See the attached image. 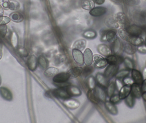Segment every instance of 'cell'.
<instances>
[{
  "label": "cell",
  "mask_w": 146,
  "mask_h": 123,
  "mask_svg": "<svg viewBox=\"0 0 146 123\" xmlns=\"http://www.w3.org/2000/svg\"><path fill=\"white\" fill-rule=\"evenodd\" d=\"M70 79V76L68 73L67 72H61L58 73L53 77V81L56 84L60 86L64 85V86L66 87L68 84L67 85V82Z\"/></svg>",
  "instance_id": "6da1fadb"
},
{
  "label": "cell",
  "mask_w": 146,
  "mask_h": 123,
  "mask_svg": "<svg viewBox=\"0 0 146 123\" xmlns=\"http://www.w3.org/2000/svg\"><path fill=\"white\" fill-rule=\"evenodd\" d=\"M51 93L54 97L66 100L70 98L71 96L68 92L67 91L65 87H60L56 89L52 90Z\"/></svg>",
  "instance_id": "7a4b0ae2"
},
{
  "label": "cell",
  "mask_w": 146,
  "mask_h": 123,
  "mask_svg": "<svg viewBox=\"0 0 146 123\" xmlns=\"http://www.w3.org/2000/svg\"><path fill=\"white\" fill-rule=\"evenodd\" d=\"M118 66L117 65H110L109 64L104 72L105 76L110 80L115 76L118 70Z\"/></svg>",
  "instance_id": "3957f363"
},
{
  "label": "cell",
  "mask_w": 146,
  "mask_h": 123,
  "mask_svg": "<svg viewBox=\"0 0 146 123\" xmlns=\"http://www.w3.org/2000/svg\"><path fill=\"white\" fill-rule=\"evenodd\" d=\"M94 90L97 97L100 101L103 102H105L106 101L107 95L106 92L104 89V87L99 85H97Z\"/></svg>",
  "instance_id": "277c9868"
},
{
  "label": "cell",
  "mask_w": 146,
  "mask_h": 123,
  "mask_svg": "<svg viewBox=\"0 0 146 123\" xmlns=\"http://www.w3.org/2000/svg\"><path fill=\"white\" fill-rule=\"evenodd\" d=\"M93 62L95 66L99 68H104L107 64L106 59L99 55H95L94 56Z\"/></svg>",
  "instance_id": "5b68a950"
},
{
  "label": "cell",
  "mask_w": 146,
  "mask_h": 123,
  "mask_svg": "<svg viewBox=\"0 0 146 123\" xmlns=\"http://www.w3.org/2000/svg\"><path fill=\"white\" fill-rule=\"evenodd\" d=\"M27 63L28 69L31 71H34L37 67L38 58L34 55H31L27 59Z\"/></svg>",
  "instance_id": "8992f818"
},
{
  "label": "cell",
  "mask_w": 146,
  "mask_h": 123,
  "mask_svg": "<svg viewBox=\"0 0 146 123\" xmlns=\"http://www.w3.org/2000/svg\"><path fill=\"white\" fill-rule=\"evenodd\" d=\"M72 56L74 60L76 63L82 65L84 63L83 55L81 51L76 49H73Z\"/></svg>",
  "instance_id": "52a82bcc"
},
{
  "label": "cell",
  "mask_w": 146,
  "mask_h": 123,
  "mask_svg": "<svg viewBox=\"0 0 146 123\" xmlns=\"http://www.w3.org/2000/svg\"><path fill=\"white\" fill-rule=\"evenodd\" d=\"M63 104L66 107L72 110L77 109L80 104L78 100L70 98L65 100L63 101Z\"/></svg>",
  "instance_id": "ba28073f"
},
{
  "label": "cell",
  "mask_w": 146,
  "mask_h": 123,
  "mask_svg": "<svg viewBox=\"0 0 146 123\" xmlns=\"http://www.w3.org/2000/svg\"><path fill=\"white\" fill-rule=\"evenodd\" d=\"M96 81L98 85L104 88L107 87L109 84V80L107 79L104 74L98 73L96 76Z\"/></svg>",
  "instance_id": "9c48e42d"
},
{
  "label": "cell",
  "mask_w": 146,
  "mask_h": 123,
  "mask_svg": "<svg viewBox=\"0 0 146 123\" xmlns=\"http://www.w3.org/2000/svg\"><path fill=\"white\" fill-rule=\"evenodd\" d=\"M107 11V9L104 7H98L90 10L89 13L94 17H99L105 14Z\"/></svg>",
  "instance_id": "30bf717a"
},
{
  "label": "cell",
  "mask_w": 146,
  "mask_h": 123,
  "mask_svg": "<svg viewBox=\"0 0 146 123\" xmlns=\"http://www.w3.org/2000/svg\"><path fill=\"white\" fill-rule=\"evenodd\" d=\"M93 55L90 49H87L83 54L84 62L86 65H91L93 62Z\"/></svg>",
  "instance_id": "8fae6325"
},
{
  "label": "cell",
  "mask_w": 146,
  "mask_h": 123,
  "mask_svg": "<svg viewBox=\"0 0 146 123\" xmlns=\"http://www.w3.org/2000/svg\"><path fill=\"white\" fill-rule=\"evenodd\" d=\"M0 95L5 100L11 101L13 99V95L11 91L5 87H0Z\"/></svg>",
  "instance_id": "7c38bea8"
},
{
  "label": "cell",
  "mask_w": 146,
  "mask_h": 123,
  "mask_svg": "<svg viewBox=\"0 0 146 123\" xmlns=\"http://www.w3.org/2000/svg\"><path fill=\"white\" fill-rule=\"evenodd\" d=\"M127 30L130 35L137 37H141L143 32L142 28L136 25L130 26L128 27Z\"/></svg>",
  "instance_id": "4fadbf2b"
},
{
  "label": "cell",
  "mask_w": 146,
  "mask_h": 123,
  "mask_svg": "<svg viewBox=\"0 0 146 123\" xmlns=\"http://www.w3.org/2000/svg\"><path fill=\"white\" fill-rule=\"evenodd\" d=\"M107 64L110 65H117L120 64L122 62L121 58L117 55H111L106 58Z\"/></svg>",
  "instance_id": "5bb4252c"
},
{
  "label": "cell",
  "mask_w": 146,
  "mask_h": 123,
  "mask_svg": "<svg viewBox=\"0 0 146 123\" xmlns=\"http://www.w3.org/2000/svg\"><path fill=\"white\" fill-rule=\"evenodd\" d=\"M98 51L104 56L107 57L112 55V51L110 47L105 44L100 45L98 46Z\"/></svg>",
  "instance_id": "9a60e30c"
},
{
  "label": "cell",
  "mask_w": 146,
  "mask_h": 123,
  "mask_svg": "<svg viewBox=\"0 0 146 123\" xmlns=\"http://www.w3.org/2000/svg\"><path fill=\"white\" fill-rule=\"evenodd\" d=\"M66 88L71 97L79 96L81 94L80 89L76 86L69 85L67 86Z\"/></svg>",
  "instance_id": "2e32d148"
},
{
  "label": "cell",
  "mask_w": 146,
  "mask_h": 123,
  "mask_svg": "<svg viewBox=\"0 0 146 123\" xmlns=\"http://www.w3.org/2000/svg\"><path fill=\"white\" fill-rule=\"evenodd\" d=\"M114 19L118 24H120L122 25H126L127 24L128 20L127 16L123 12H118L115 14L114 16Z\"/></svg>",
  "instance_id": "e0dca14e"
},
{
  "label": "cell",
  "mask_w": 146,
  "mask_h": 123,
  "mask_svg": "<svg viewBox=\"0 0 146 123\" xmlns=\"http://www.w3.org/2000/svg\"><path fill=\"white\" fill-rule=\"evenodd\" d=\"M132 78L135 83L140 85L142 84L144 78L140 72L137 70L133 69L132 70Z\"/></svg>",
  "instance_id": "ac0fdd59"
},
{
  "label": "cell",
  "mask_w": 146,
  "mask_h": 123,
  "mask_svg": "<svg viewBox=\"0 0 146 123\" xmlns=\"http://www.w3.org/2000/svg\"><path fill=\"white\" fill-rule=\"evenodd\" d=\"M131 86L125 85L121 88L118 94L120 99H124L130 94L131 92Z\"/></svg>",
  "instance_id": "d6986e66"
},
{
  "label": "cell",
  "mask_w": 146,
  "mask_h": 123,
  "mask_svg": "<svg viewBox=\"0 0 146 123\" xmlns=\"http://www.w3.org/2000/svg\"><path fill=\"white\" fill-rule=\"evenodd\" d=\"M131 94L134 98H139L141 97L142 92L139 84L134 83L131 86Z\"/></svg>",
  "instance_id": "ffe728a7"
},
{
  "label": "cell",
  "mask_w": 146,
  "mask_h": 123,
  "mask_svg": "<svg viewBox=\"0 0 146 123\" xmlns=\"http://www.w3.org/2000/svg\"><path fill=\"white\" fill-rule=\"evenodd\" d=\"M127 42L135 47L136 46L138 47V46L144 44L145 41H144V39L141 37L131 35Z\"/></svg>",
  "instance_id": "44dd1931"
},
{
  "label": "cell",
  "mask_w": 146,
  "mask_h": 123,
  "mask_svg": "<svg viewBox=\"0 0 146 123\" xmlns=\"http://www.w3.org/2000/svg\"><path fill=\"white\" fill-rule=\"evenodd\" d=\"M82 68L80 67H75L69 70L67 73L70 76V79H74L80 76L82 73Z\"/></svg>",
  "instance_id": "7402d4cb"
},
{
  "label": "cell",
  "mask_w": 146,
  "mask_h": 123,
  "mask_svg": "<svg viewBox=\"0 0 146 123\" xmlns=\"http://www.w3.org/2000/svg\"><path fill=\"white\" fill-rule=\"evenodd\" d=\"M105 23L108 27L111 29H117L119 27L118 23L114 18L112 17H109L106 18L105 21Z\"/></svg>",
  "instance_id": "603a6c76"
},
{
  "label": "cell",
  "mask_w": 146,
  "mask_h": 123,
  "mask_svg": "<svg viewBox=\"0 0 146 123\" xmlns=\"http://www.w3.org/2000/svg\"><path fill=\"white\" fill-rule=\"evenodd\" d=\"M87 97L88 100L93 104H97L100 102L97 97L94 89H89L87 92Z\"/></svg>",
  "instance_id": "cb8c5ba5"
},
{
  "label": "cell",
  "mask_w": 146,
  "mask_h": 123,
  "mask_svg": "<svg viewBox=\"0 0 146 123\" xmlns=\"http://www.w3.org/2000/svg\"><path fill=\"white\" fill-rule=\"evenodd\" d=\"M59 70L57 68L50 67L45 69L44 74V76L48 78L53 77L59 73Z\"/></svg>",
  "instance_id": "d4e9b609"
},
{
  "label": "cell",
  "mask_w": 146,
  "mask_h": 123,
  "mask_svg": "<svg viewBox=\"0 0 146 123\" xmlns=\"http://www.w3.org/2000/svg\"><path fill=\"white\" fill-rule=\"evenodd\" d=\"M106 41L110 43H115L117 39V35L114 31H109L105 34Z\"/></svg>",
  "instance_id": "484cf974"
},
{
  "label": "cell",
  "mask_w": 146,
  "mask_h": 123,
  "mask_svg": "<svg viewBox=\"0 0 146 123\" xmlns=\"http://www.w3.org/2000/svg\"><path fill=\"white\" fill-rule=\"evenodd\" d=\"M9 18L11 20L16 23H19L24 19V16L21 13L18 12H14L9 15Z\"/></svg>",
  "instance_id": "4316f807"
},
{
  "label": "cell",
  "mask_w": 146,
  "mask_h": 123,
  "mask_svg": "<svg viewBox=\"0 0 146 123\" xmlns=\"http://www.w3.org/2000/svg\"><path fill=\"white\" fill-rule=\"evenodd\" d=\"M104 104L106 108L111 114L113 115H116L117 114L118 111L117 108L115 106L114 104L110 101H106Z\"/></svg>",
  "instance_id": "83f0119b"
},
{
  "label": "cell",
  "mask_w": 146,
  "mask_h": 123,
  "mask_svg": "<svg viewBox=\"0 0 146 123\" xmlns=\"http://www.w3.org/2000/svg\"><path fill=\"white\" fill-rule=\"evenodd\" d=\"M86 45V41L83 39H79L75 42L73 45V49H76L79 50H83Z\"/></svg>",
  "instance_id": "f1b7e54d"
},
{
  "label": "cell",
  "mask_w": 146,
  "mask_h": 123,
  "mask_svg": "<svg viewBox=\"0 0 146 123\" xmlns=\"http://www.w3.org/2000/svg\"><path fill=\"white\" fill-rule=\"evenodd\" d=\"M123 50L125 53L129 55H133L137 51L136 47L129 43L124 45Z\"/></svg>",
  "instance_id": "f546056e"
},
{
  "label": "cell",
  "mask_w": 146,
  "mask_h": 123,
  "mask_svg": "<svg viewBox=\"0 0 146 123\" xmlns=\"http://www.w3.org/2000/svg\"><path fill=\"white\" fill-rule=\"evenodd\" d=\"M11 45L15 49H17L19 45V38L17 33L15 31L13 32L10 37Z\"/></svg>",
  "instance_id": "4dcf8cb0"
},
{
  "label": "cell",
  "mask_w": 146,
  "mask_h": 123,
  "mask_svg": "<svg viewBox=\"0 0 146 123\" xmlns=\"http://www.w3.org/2000/svg\"><path fill=\"white\" fill-rule=\"evenodd\" d=\"M118 33L119 36H120L121 39L124 41H127V42L128 41L129 37H130V35L128 32L127 31L126 29L123 28H121L118 30Z\"/></svg>",
  "instance_id": "1f68e13d"
},
{
  "label": "cell",
  "mask_w": 146,
  "mask_h": 123,
  "mask_svg": "<svg viewBox=\"0 0 146 123\" xmlns=\"http://www.w3.org/2000/svg\"><path fill=\"white\" fill-rule=\"evenodd\" d=\"M82 8L86 10H91L94 8L95 3L93 0H85L82 3Z\"/></svg>",
  "instance_id": "d6a6232c"
},
{
  "label": "cell",
  "mask_w": 146,
  "mask_h": 123,
  "mask_svg": "<svg viewBox=\"0 0 146 123\" xmlns=\"http://www.w3.org/2000/svg\"><path fill=\"white\" fill-rule=\"evenodd\" d=\"M38 64L42 68L46 69L48 68L49 64L48 61L43 56L40 55L39 56L38 58Z\"/></svg>",
  "instance_id": "836d02e7"
},
{
  "label": "cell",
  "mask_w": 146,
  "mask_h": 123,
  "mask_svg": "<svg viewBox=\"0 0 146 123\" xmlns=\"http://www.w3.org/2000/svg\"><path fill=\"white\" fill-rule=\"evenodd\" d=\"M87 85L89 89L93 90L97 86L96 79L93 76H90L87 80Z\"/></svg>",
  "instance_id": "e575fe53"
},
{
  "label": "cell",
  "mask_w": 146,
  "mask_h": 123,
  "mask_svg": "<svg viewBox=\"0 0 146 123\" xmlns=\"http://www.w3.org/2000/svg\"><path fill=\"white\" fill-rule=\"evenodd\" d=\"M94 70V68L91 65H86L82 68V74L83 76L86 77L90 75Z\"/></svg>",
  "instance_id": "d590c367"
},
{
  "label": "cell",
  "mask_w": 146,
  "mask_h": 123,
  "mask_svg": "<svg viewBox=\"0 0 146 123\" xmlns=\"http://www.w3.org/2000/svg\"><path fill=\"white\" fill-rule=\"evenodd\" d=\"M115 82H110L107 87V90H106V94L108 97H110L113 95L115 90Z\"/></svg>",
  "instance_id": "8d00e7d4"
},
{
  "label": "cell",
  "mask_w": 146,
  "mask_h": 123,
  "mask_svg": "<svg viewBox=\"0 0 146 123\" xmlns=\"http://www.w3.org/2000/svg\"><path fill=\"white\" fill-rule=\"evenodd\" d=\"M82 35L86 38L93 39L97 37V33L95 31L93 30H88L84 32Z\"/></svg>",
  "instance_id": "74e56055"
},
{
  "label": "cell",
  "mask_w": 146,
  "mask_h": 123,
  "mask_svg": "<svg viewBox=\"0 0 146 123\" xmlns=\"http://www.w3.org/2000/svg\"><path fill=\"white\" fill-rule=\"evenodd\" d=\"M113 43H114V46L113 47V52L115 55H118V54L121 51V48L120 40L117 39V40Z\"/></svg>",
  "instance_id": "f35d334b"
},
{
  "label": "cell",
  "mask_w": 146,
  "mask_h": 123,
  "mask_svg": "<svg viewBox=\"0 0 146 123\" xmlns=\"http://www.w3.org/2000/svg\"><path fill=\"white\" fill-rule=\"evenodd\" d=\"M129 70H122L117 72L115 75V77L117 79H123L124 77L127 76L129 74Z\"/></svg>",
  "instance_id": "ab89813d"
},
{
  "label": "cell",
  "mask_w": 146,
  "mask_h": 123,
  "mask_svg": "<svg viewBox=\"0 0 146 123\" xmlns=\"http://www.w3.org/2000/svg\"><path fill=\"white\" fill-rule=\"evenodd\" d=\"M134 98L132 94H130L125 98V102L128 106L130 108L133 107L135 103Z\"/></svg>",
  "instance_id": "60d3db41"
},
{
  "label": "cell",
  "mask_w": 146,
  "mask_h": 123,
  "mask_svg": "<svg viewBox=\"0 0 146 123\" xmlns=\"http://www.w3.org/2000/svg\"><path fill=\"white\" fill-rule=\"evenodd\" d=\"M124 64L126 68L128 70H133L134 69V64L132 60L129 58H125L123 60Z\"/></svg>",
  "instance_id": "b9f144b4"
},
{
  "label": "cell",
  "mask_w": 146,
  "mask_h": 123,
  "mask_svg": "<svg viewBox=\"0 0 146 123\" xmlns=\"http://www.w3.org/2000/svg\"><path fill=\"white\" fill-rule=\"evenodd\" d=\"M10 1L9 0H0V6L5 10L9 9Z\"/></svg>",
  "instance_id": "7bdbcfd3"
},
{
  "label": "cell",
  "mask_w": 146,
  "mask_h": 123,
  "mask_svg": "<svg viewBox=\"0 0 146 123\" xmlns=\"http://www.w3.org/2000/svg\"><path fill=\"white\" fill-rule=\"evenodd\" d=\"M11 19L7 16H0V25H6L11 21Z\"/></svg>",
  "instance_id": "ee69618b"
},
{
  "label": "cell",
  "mask_w": 146,
  "mask_h": 123,
  "mask_svg": "<svg viewBox=\"0 0 146 123\" xmlns=\"http://www.w3.org/2000/svg\"><path fill=\"white\" fill-rule=\"evenodd\" d=\"M121 99L119 98L118 94H113L111 97H110V101L112 104H116L120 102Z\"/></svg>",
  "instance_id": "f6af8a7d"
},
{
  "label": "cell",
  "mask_w": 146,
  "mask_h": 123,
  "mask_svg": "<svg viewBox=\"0 0 146 123\" xmlns=\"http://www.w3.org/2000/svg\"><path fill=\"white\" fill-rule=\"evenodd\" d=\"M7 27L6 25H0V37L2 38L5 37L7 33Z\"/></svg>",
  "instance_id": "bcb514c9"
},
{
  "label": "cell",
  "mask_w": 146,
  "mask_h": 123,
  "mask_svg": "<svg viewBox=\"0 0 146 123\" xmlns=\"http://www.w3.org/2000/svg\"><path fill=\"white\" fill-rule=\"evenodd\" d=\"M123 83H124L125 85L132 86L135 82L133 78L126 76L123 79Z\"/></svg>",
  "instance_id": "7dc6e473"
},
{
  "label": "cell",
  "mask_w": 146,
  "mask_h": 123,
  "mask_svg": "<svg viewBox=\"0 0 146 123\" xmlns=\"http://www.w3.org/2000/svg\"><path fill=\"white\" fill-rule=\"evenodd\" d=\"M115 84L116 89L119 92L123 86V82L120 80V79H117V78L115 81Z\"/></svg>",
  "instance_id": "c3c4849f"
},
{
  "label": "cell",
  "mask_w": 146,
  "mask_h": 123,
  "mask_svg": "<svg viewBox=\"0 0 146 123\" xmlns=\"http://www.w3.org/2000/svg\"><path fill=\"white\" fill-rule=\"evenodd\" d=\"M137 51L141 54H146V45H145L143 44L138 46Z\"/></svg>",
  "instance_id": "681fc988"
},
{
  "label": "cell",
  "mask_w": 146,
  "mask_h": 123,
  "mask_svg": "<svg viewBox=\"0 0 146 123\" xmlns=\"http://www.w3.org/2000/svg\"><path fill=\"white\" fill-rule=\"evenodd\" d=\"M19 52L21 55L24 57H27L28 56L27 50L24 48H20L19 49Z\"/></svg>",
  "instance_id": "f907efd6"
},
{
  "label": "cell",
  "mask_w": 146,
  "mask_h": 123,
  "mask_svg": "<svg viewBox=\"0 0 146 123\" xmlns=\"http://www.w3.org/2000/svg\"><path fill=\"white\" fill-rule=\"evenodd\" d=\"M128 5H135L139 4V0H127Z\"/></svg>",
  "instance_id": "816d5d0a"
},
{
  "label": "cell",
  "mask_w": 146,
  "mask_h": 123,
  "mask_svg": "<svg viewBox=\"0 0 146 123\" xmlns=\"http://www.w3.org/2000/svg\"><path fill=\"white\" fill-rule=\"evenodd\" d=\"M16 1H10V5H9V9L12 10H15L16 9V5L15 3H16Z\"/></svg>",
  "instance_id": "f5cc1de1"
},
{
  "label": "cell",
  "mask_w": 146,
  "mask_h": 123,
  "mask_svg": "<svg viewBox=\"0 0 146 123\" xmlns=\"http://www.w3.org/2000/svg\"><path fill=\"white\" fill-rule=\"evenodd\" d=\"M142 86H141V90L142 93L145 92H146V79L143 80L142 83Z\"/></svg>",
  "instance_id": "db71d44e"
},
{
  "label": "cell",
  "mask_w": 146,
  "mask_h": 123,
  "mask_svg": "<svg viewBox=\"0 0 146 123\" xmlns=\"http://www.w3.org/2000/svg\"><path fill=\"white\" fill-rule=\"evenodd\" d=\"M95 3L98 5H101L104 3L105 0H93Z\"/></svg>",
  "instance_id": "11a10c76"
},
{
  "label": "cell",
  "mask_w": 146,
  "mask_h": 123,
  "mask_svg": "<svg viewBox=\"0 0 146 123\" xmlns=\"http://www.w3.org/2000/svg\"><path fill=\"white\" fill-rule=\"evenodd\" d=\"M141 15L142 18L146 19V9L142 10L141 13Z\"/></svg>",
  "instance_id": "9f6ffc18"
},
{
  "label": "cell",
  "mask_w": 146,
  "mask_h": 123,
  "mask_svg": "<svg viewBox=\"0 0 146 123\" xmlns=\"http://www.w3.org/2000/svg\"><path fill=\"white\" fill-rule=\"evenodd\" d=\"M143 77L144 80L146 79V68H145L143 71Z\"/></svg>",
  "instance_id": "6f0895ef"
},
{
  "label": "cell",
  "mask_w": 146,
  "mask_h": 123,
  "mask_svg": "<svg viewBox=\"0 0 146 123\" xmlns=\"http://www.w3.org/2000/svg\"><path fill=\"white\" fill-rule=\"evenodd\" d=\"M3 8L0 6V16H3Z\"/></svg>",
  "instance_id": "680465c9"
},
{
  "label": "cell",
  "mask_w": 146,
  "mask_h": 123,
  "mask_svg": "<svg viewBox=\"0 0 146 123\" xmlns=\"http://www.w3.org/2000/svg\"><path fill=\"white\" fill-rule=\"evenodd\" d=\"M142 98H143V99L145 100V101H146V92H145L143 93L142 94Z\"/></svg>",
  "instance_id": "91938a15"
},
{
  "label": "cell",
  "mask_w": 146,
  "mask_h": 123,
  "mask_svg": "<svg viewBox=\"0 0 146 123\" xmlns=\"http://www.w3.org/2000/svg\"><path fill=\"white\" fill-rule=\"evenodd\" d=\"M2 57V52L1 49H0V60H1Z\"/></svg>",
  "instance_id": "94428289"
},
{
  "label": "cell",
  "mask_w": 146,
  "mask_h": 123,
  "mask_svg": "<svg viewBox=\"0 0 146 123\" xmlns=\"http://www.w3.org/2000/svg\"><path fill=\"white\" fill-rule=\"evenodd\" d=\"M1 82H2L1 77V76H0V85H1Z\"/></svg>",
  "instance_id": "6125c7cd"
},
{
  "label": "cell",
  "mask_w": 146,
  "mask_h": 123,
  "mask_svg": "<svg viewBox=\"0 0 146 123\" xmlns=\"http://www.w3.org/2000/svg\"><path fill=\"white\" fill-rule=\"evenodd\" d=\"M145 45H146V37L145 38Z\"/></svg>",
  "instance_id": "be15d7a7"
},
{
  "label": "cell",
  "mask_w": 146,
  "mask_h": 123,
  "mask_svg": "<svg viewBox=\"0 0 146 123\" xmlns=\"http://www.w3.org/2000/svg\"></svg>",
  "instance_id": "e7e4bbea"
}]
</instances>
